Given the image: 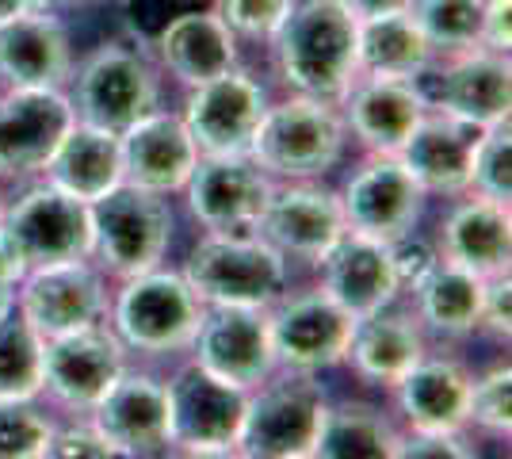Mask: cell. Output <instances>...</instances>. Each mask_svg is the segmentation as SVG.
Listing matches in <instances>:
<instances>
[{"mask_svg": "<svg viewBox=\"0 0 512 459\" xmlns=\"http://www.w3.org/2000/svg\"><path fill=\"white\" fill-rule=\"evenodd\" d=\"M467 425H478L490 437L509 440L512 429V368L497 364L486 375L470 379V417Z\"/></svg>", "mask_w": 512, "mask_h": 459, "instance_id": "38", "label": "cell"}, {"mask_svg": "<svg viewBox=\"0 0 512 459\" xmlns=\"http://www.w3.org/2000/svg\"><path fill=\"white\" fill-rule=\"evenodd\" d=\"M428 352L425 326L406 306L390 303L375 314H363L352 326V341L344 352V364L371 387H394L402 375Z\"/></svg>", "mask_w": 512, "mask_h": 459, "instance_id": "25", "label": "cell"}, {"mask_svg": "<svg viewBox=\"0 0 512 459\" xmlns=\"http://www.w3.org/2000/svg\"><path fill=\"white\" fill-rule=\"evenodd\" d=\"M123 372H127V345L104 322L62 337H46L43 391L73 414H88Z\"/></svg>", "mask_w": 512, "mask_h": 459, "instance_id": "13", "label": "cell"}, {"mask_svg": "<svg viewBox=\"0 0 512 459\" xmlns=\"http://www.w3.org/2000/svg\"><path fill=\"white\" fill-rule=\"evenodd\" d=\"M157 58L180 85H203L211 77H222L226 69L237 66V35L222 23V16L207 12H180L157 35Z\"/></svg>", "mask_w": 512, "mask_h": 459, "instance_id": "28", "label": "cell"}, {"mask_svg": "<svg viewBox=\"0 0 512 459\" xmlns=\"http://www.w3.org/2000/svg\"><path fill=\"white\" fill-rule=\"evenodd\" d=\"M352 326H356V318L341 303H333L321 287L299 291V295L283 291L276 303L268 306L276 368L306 375L337 368V364H344Z\"/></svg>", "mask_w": 512, "mask_h": 459, "instance_id": "11", "label": "cell"}, {"mask_svg": "<svg viewBox=\"0 0 512 459\" xmlns=\"http://www.w3.org/2000/svg\"><path fill=\"white\" fill-rule=\"evenodd\" d=\"M54 421L35 398H0V459H43Z\"/></svg>", "mask_w": 512, "mask_h": 459, "instance_id": "37", "label": "cell"}, {"mask_svg": "<svg viewBox=\"0 0 512 459\" xmlns=\"http://www.w3.org/2000/svg\"><path fill=\"white\" fill-rule=\"evenodd\" d=\"M478 134L482 131L463 119L428 108L398 157L428 196H459L470 184V157Z\"/></svg>", "mask_w": 512, "mask_h": 459, "instance_id": "26", "label": "cell"}, {"mask_svg": "<svg viewBox=\"0 0 512 459\" xmlns=\"http://www.w3.org/2000/svg\"><path fill=\"white\" fill-rule=\"evenodd\" d=\"M23 8H58V0H0V20L16 16Z\"/></svg>", "mask_w": 512, "mask_h": 459, "instance_id": "46", "label": "cell"}, {"mask_svg": "<svg viewBox=\"0 0 512 459\" xmlns=\"http://www.w3.org/2000/svg\"><path fill=\"white\" fill-rule=\"evenodd\" d=\"M119 153H123V180L150 188L157 196L184 192L199 161V146L188 123L161 108H153L119 134Z\"/></svg>", "mask_w": 512, "mask_h": 459, "instance_id": "23", "label": "cell"}, {"mask_svg": "<svg viewBox=\"0 0 512 459\" xmlns=\"http://www.w3.org/2000/svg\"><path fill=\"white\" fill-rule=\"evenodd\" d=\"M73 77V39L54 8H23L0 20L4 88H65Z\"/></svg>", "mask_w": 512, "mask_h": 459, "instance_id": "22", "label": "cell"}, {"mask_svg": "<svg viewBox=\"0 0 512 459\" xmlns=\"http://www.w3.org/2000/svg\"><path fill=\"white\" fill-rule=\"evenodd\" d=\"M478 46H486V50H493V54H509V46H512V0H486L482 31H478Z\"/></svg>", "mask_w": 512, "mask_h": 459, "instance_id": "43", "label": "cell"}, {"mask_svg": "<svg viewBox=\"0 0 512 459\" xmlns=\"http://www.w3.org/2000/svg\"><path fill=\"white\" fill-rule=\"evenodd\" d=\"M0 211H4V196H0Z\"/></svg>", "mask_w": 512, "mask_h": 459, "instance_id": "48", "label": "cell"}, {"mask_svg": "<svg viewBox=\"0 0 512 459\" xmlns=\"http://www.w3.org/2000/svg\"><path fill=\"white\" fill-rule=\"evenodd\" d=\"M325 391L314 375L287 372L283 379H264L249 391L245 421L237 437V456L249 459H306L325 414Z\"/></svg>", "mask_w": 512, "mask_h": 459, "instance_id": "8", "label": "cell"}, {"mask_svg": "<svg viewBox=\"0 0 512 459\" xmlns=\"http://www.w3.org/2000/svg\"><path fill=\"white\" fill-rule=\"evenodd\" d=\"M16 284H20V272L0 253V314H8L16 306Z\"/></svg>", "mask_w": 512, "mask_h": 459, "instance_id": "45", "label": "cell"}, {"mask_svg": "<svg viewBox=\"0 0 512 459\" xmlns=\"http://www.w3.org/2000/svg\"><path fill=\"white\" fill-rule=\"evenodd\" d=\"M291 0H214V12L237 39H272Z\"/></svg>", "mask_w": 512, "mask_h": 459, "instance_id": "39", "label": "cell"}, {"mask_svg": "<svg viewBox=\"0 0 512 459\" xmlns=\"http://www.w3.org/2000/svg\"><path fill=\"white\" fill-rule=\"evenodd\" d=\"M428 111V100L417 81H390V77H356L341 96V115L348 134L360 138L363 150L398 153L413 127Z\"/></svg>", "mask_w": 512, "mask_h": 459, "instance_id": "24", "label": "cell"}, {"mask_svg": "<svg viewBox=\"0 0 512 459\" xmlns=\"http://www.w3.org/2000/svg\"><path fill=\"white\" fill-rule=\"evenodd\" d=\"M50 459H115V448L104 440V433L88 421V425H65L50 433L46 444Z\"/></svg>", "mask_w": 512, "mask_h": 459, "instance_id": "40", "label": "cell"}, {"mask_svg": "<svg viewBox=\"0 0 512 459\" xmlns=\"http://www.w3.org/2000/svg\"><path fill=\"white\" fill-rule=\"evenodd\" d=\"M268 108V92L245 69H226L203 85L188 88L184 123L192 131L199 153H249L256 127Z\"/></svg>", "mask_w": 512, "mask_h": 459, "instance_id": "18", "label": "cell"}, {"mask_svg": "<svg viewBox=\"0 0 512 459\" xmlns=\"http://www.w3.org/2000/svg\"><path fill=\"white\" fill-rule=\"evenodd\" d=\"M43 173L54 188H62L69 196L85 199V203L100 199L123 180L119 134L73 119V127L62 134V142L46 157Z\"/></svg>", "mask_w": 512, "mask_h": 459, "instance_id": "30", "label": "cell"}, {"mask_svg": "<svg viewBox=\"0 0 512 459\" xmlns=\"http://www.w3.org/2000/svg\"><path fill=\"white\" fill-rule=\"evenodd\" d=\"M482 287H486L482 276L436 257L409 287L413 314L436 337H448V341L470 337L482 326Z\"/></svg>", "mask_w": 512, "mask_h": 459, "instance_id": "31", "label": "cell"}, {"mask_svg": "<svg viewBox=\"0 0 512 459\" xmlns=\"http://www.w3.org/2000/svg\"><path fill=\"white\" fill-rule=\"evenodd\" d=\"M107 280L100 264L62 261L23 272L16 284V310L43 337H62L73 329L100 326L107 318Z\"/></svg>", "mask_w": 512, "mask_h": 459, "instance_id": "15", "label": "cell"}, {"mask_svg": "<svg viewBox=\"0 0 512 459\" xmlns=\"http://www.w3.org/2000/svg\"><path fill=\"white\" fill-rule=\"evenodd\" d=\"M440 257L474 276L490 280L509 272L512 261V219L505 203L474 196L459 207L440 226Z\"/></svg>", "mask_w": 512, "mask_h": 459, "instance_id": "29", "label": "cell"}, {"mask_svg": "<svg viewBox=\"0 0 512 459\" xmlns=\"http://www.w3.org/2000/svg\"><path fill=\"white\" fill-rule=\"evenodd\" d=\"M203 306H268L287 291V257L260 234H207L180 268Z\"/></svg>", "mask_w": 512, "mask_h": 459, "instance_id": "3", "label": "cell"}, {"mask_svg": "<svg viewBox=\"0 0 512 459\" xmlns=\"http://www.w3.org/2000/svg\"><path fill=\"white\" fill-rule=\"evenodd\" d=\"M73 111L81 123L123 134L130 123L161 104V77L146 50L130 43H104L73 69Z\"/></svg>", "mask_w": 512, "mask_h": 459, "instance_id": "7", "label": "cell"}, {"mask_svg": "<svg viewBox=\"0 0 512 459\" xmlns=\"http://www.w3.org/2000/svg\"><path fill=\"white\" fill-rule=\"evenodd\" d=\"M409 12H413L417 27L425 31L432 50L455 54V50L478 46L486 0H413Z\"/></svg>", "mask_w": 512, "mask_h": 459, "instance_id": "35", "label": "cell"}, {"mask_svg": "<svg viewBox=\"0 0 512 459\" xmlns=\"http://www.w3.org/2000/svg\"><path fill=\"white\" fill-rule=\"evenodd\" d=\"M344 146L348 123L337 100L295 92L264 108L249 157L272 180H321L341 165Z\"/></svg>", "mask_w": 512, "mask_h": 459, "instance_id": "2", "label": "cell"}, {"mask_svg": "<svg viewBox=\"0 0 512 459\" xmlns=\"http://www.w3.org/2000/svg\"><path fill=\"white\" fill-rule=\"evenodd\" d=\"M428 192L413 180L398 153H371L341 192L348 230L379 241L409 238L425 215Z\"/></svg>", "mask_w": 512, "mask_h": 459, "instance_id": "14", "label": "cell"}, {"mask_svg": "<svg viewBox=\"0 0 512 459\" xmlns=\"http://www.w3.org/2000/svg\"><path fill=\"white\" fill-rule=\"evenodd\" d=\"M88 215H92V257L100 272L127 280L165 261L172 241L169 196L119 180L111 192L88 203Z\"/></svg>", "mask_w": 512, "mask_h": 459, "instance_id": "6", "label": "cell"}, {"mask_svg": "<svg viewBox=\"0 0 512 459\" xmlns=\"http://www.w3.org/2000/svg\"><path fill=\"white\" fill-rule=\"evenodd\" d=\"M77 111L65 88L0 92V180L43 173L46 157L73 127Z\"/></svg>", "mask_w": 512, "mask_h": 459, "instance_id": "19", "label": "cell"}, {"mask_svg": "<svg viewBox=\"0 0 512 459\" xmlns=\"http://www.w3.org/2000/svg\"><path fill=\"white\" fill-rule=\"evenodd\" d=\"M88 414H92V425L104 433L107 444L115 448V456L146 459L165 456L172 448L165 383L146 372L127 368Z\"/></svg>", "mask_w": 512, "mask_h": 459, "instance_id": "21", "label": "cell"}, {"mask_svg": "<svg viewBox=\"0 0 512 459\" xmlns=\"http://www.w3.org/2000/svg\"><path fill=\"white\" fill-rule=\"evenodd\" d=\"M478 329H490L493 337L509 341V333H512V280H509V272L490 276L486 287H482V326Z\"/></svg>", "mask_w": 512, "mask_h": 459, "instance_id": "42", "label": "cell"}, {"mask_svg": "<svg viewBox=\"0 0 512 459\" xmlns=\"http://www.w3.org/2000/svg\"><path fill=\"white\" fill-rule=\"evenodd\" d=\"M268 43L283 85L302 96L341 104V96L360 77L356 20L337 0H291Z\"/></svg>", "mask_w": 512, "mask_h": 459, "instance_id": "1", "label": "cell"}, {"mask_svg": "<svg viewBox=\"0 0 512 459\" xmlns=\"http://www.w3.org/2000/svg\"><path fill=\"white\" fill-rule=\"evenodd\" d=\"M0 253L16 272L92 257V215L88 203L54 188L50 180L27 188L0 211Z\"/></svg>", "mask_w": 512, "mask_h": 459, "instance_id": "4", "label": "cell"}, {"mask_svg": "<svg viewBox=\"0 0 512 459\" xmlns=\"http://www.w3.org/2000/svg\"><path fill=\"white\" fill-rule=\"evenodd\" d=\"M467 192L493 203H505L512 199V131L509 119L505 123H493L478 134L474 142V157H470V184Z\"/></svg>", "mask_w": 512, "mask_h": 459, "instance_id": "36", "label": "cell"}, {"mask_svg": "<svg viewBox=\"0 0 512 459\" xmlns=\"http://www.w3.org/2000/svg\"><path fill=\"white\" fill-rule=\"evenodd\" d=\"M394 402L409 429L463 433L470 417V372L448 356H421L394 387Z\"/></svg>", "mask_w": 512, "mask_h": 459, "instance_id": "27", "label": "cell"}, {"mask_svg": "<svg viewBox=\"0 0 512 459\" xmlns=\"http://www.w3.org/2000/svg\"><path fill=\"white\" fill-rule=\"evenodd\" d=\"M192 352L199 368H207L211 375L234 383L241 391H253L276 372L268 310H260V306H203Z\"/></svg>", "mask_w": 512, "mask_h": 459, "instance_id": "17", "label": "cell"}, {"mask_svg": "<svg viewBox=\"0 0 512 459\" xmlns=\"http://www.w3.org/2000/svg\"><path fill=\"white\" fill-rule=\"evenodd\" d=\"M318 268L321 291L333 303H341L352 318L398 303L406 291L398 261H394V245L356 234V230H344L337 245L318 261Z\"/></svg>", "mask_w": 512, "mask_h": 459, "instance_id": "20", "label": "cell"}, {"mask_svg": "<svg viewBox=\"0 0 512 459\" xmlns=\"http://www.w3.org/2000/svg\"><path fill=\"white\" fill-rule=\"evenodd\" d=\"M402 429L386 417V410L348 398L337 406H325L314 440L318 459H394L398 456Z\"/></svg>", "mask_w": 512, "mask_h": 459, "instance_id": "33", "label": "cell"}, {"mask_svg": "<svg viewBox=\"0 0 512 459\" xmlns=\"http://www.w3.org/2000/svg\"><path fill=\"white\" fill-rule=\"evenodd\" d=\"M417 85L425 92L428 108L455 115L478 131L505 123L512 111L509 54H493L486 46L455 50L444 66H428Z\"/></svg>", "mask_w": 512, "mask_h": 459, "instance_id": "12", "label": "cell"}, {"mask_svg": "<svg viewBox=\"0 0 512 459\" xmlns=\"http://www.w3.org/2000/svg\"><path fill=\"white\" fill-rule=\"evenodd\" d=\"M58 4H77V8H88V4H107V0H58Z\"/></svg>", "mask_w": 512, "mask_h": 459, "instance_id": "47", "label": "cell"}, {"mask_svg": "<svg viewBox=\"0 0 512 459\" xmlns=\"http://www.w3.org/2000/svg\"><path fill=\"white\" fill-rule=\"evenodd\" d=\"M46 337L12 306L0 314V398H39L43 394Z\"/></svg>", "mask_w": 512, "mask_h": 459, "instance_id": "34", "label": "cell"}, {"mask_svg": "<svg viewBox=\"0 0 512 459\" xmlns=\"http://www.w3.org/2000/svg\"><path fill=\"white\" fill-rule=\"evenodd\" d=\"M352 20H371V16H390V12H406L413 0H337Z\"/></svg>", "mask_w": 512, "mask_h": 459, "instance_id": "44", "label": "cell"}, {"mask_svg": "<svg viewBox=\"0 0 512 459\" xmlns=\"http://www.w3.org/2000/svg\"><path fill=\"white\" fill-rule=\"evenodd\" d=\"M111 329L127 345V352L142 356H169L192 349V337L203 318V303L188 280L169 268H150L127 276L115 299L107 303Z\"/></svg>", "mask_w": 512, "mask_h": 459, "instance_id": "5", "label": "cell"}, {"mask_svg": "<svg viewBox=\"0 0 512 459\" xmlns=\"http://www.w3.org/2000/svg\"><path fill=\"white\" fill-rule=\"evenodd\" d=\"M348 230L341 207V192L318 180H283L272 184L256 234L276 245L287 261L318 264Z\"/></svg>", "mask_w": 512, "mask_h": 459, "instance_id": "16", "label": "cell"}, {"mask_svg": "<svg viewBox=\"0 0 512 459\" xmlns=\"http://www.w3.org/2000/svg\"><path fill=\"white\" fill-rule=\"evenodd\" d=\"M169 398V444L188 456H234L249 391L188 364L165 379Z\"/></svg>", "mask_w": 512, "mask_h": 459, "instance_id": "9", "label": "cell"}, {"mask_svg": "<svg viewBox=\"0 0 512 459\" xmlns=\"http://www.w3.org/2000/svg\"><path fill=\"white\" fill-rule=\"evenodd\" d=\"M272 184L249 153H199L184 196L207 234H256Z\"/></svg>", "mask_w": 512, "mask_h": 459, "instance_id": "10", "label": "cell"}, {"mask_svg": "<svg viewBox=\"0 0 512 459\" xmlns=\"http://www.w3.org/2000/svg\"><path fill=\"white\" fill-rule=\"evenodd\" d=\"M398 456L406 459H470L474 444H467L463 433H425V429H409L398 440Z\"/></svg>", "mask_w": 512, "mask_h": 459, "instance_id": "41", "label": "cell"}, {"mask_svg": "<svg viewBox=\"0 0 512 459\" xmlns=\"http://www.w3.org/2000/svg\"><path fill=\"white\" fill-rule=\"evenodd\" d=\"M432 43L417 27L413 12H390L356 20V66L360 77H390V81H421L432 66Z\"/></svg>", "mask_w": 512, "mask_h": 459, "instance_id": "32", "label": "cell"}]
</instances>
